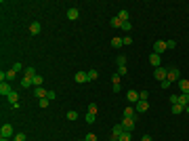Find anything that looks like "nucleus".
I'll use <instances>...</instances> for the list:
<instances>
[{"label": "nucleus", "instance_id": "nucleus-1", "mask_svg": "<svg viewBox=\"0 0 189 141\" xmlns=\"http://www.w3.org/2000/svg\"><path fill=\"white\" fill-rule=\"evenodd\" d=\"M166 80L172 84V82H179L181 80V72H179V68H170L168 70V74H166Z\"/></svg>", "mask_w": 189, "mask_h": 141}, {"label": "nucleus", "instance_id": "nucleus-2", "mask_svg": "<svg viewBox=\"0 0 189 141\" xmlns=\"http://www.w3.org/2000/svg\"><path fill=\"white\" fill-rule=\"evenodd\" d=\"M137 120H139V114L134 116V118H122V127H124V131H130L133 133V128H134V124H137Z\"/></svg>", "mask_w": 189, "mask_h": 141}, {"label": "nucleus", "instance_id": "nucleus-3", "mask_svg": "<svg viewBox=\"0 0 189 141\" xmlns=\"http://www.w3.org/2000/svg\"><path fill=\"white\" fill-rule=\"evenodd\" d=\"M0 137H15V128L13 124H2V128H0Z\"/></svg>", "mask_w": 189, "mask_h": 141}, {"label": "nucleus", "instance_id": "nucleus-4", "mask_svg": "<svg viewBox=\"0 0 189 141\" xmlns=\"http://www.w3.org/2000/svg\"><path fill=\"white\" fill-rule=\"evenodd\" d=\"M166 74H168V70L166 68H155V72H154V78L158 80V82H162V80H166Z\"/></svg>", "mask_w": 189, "mask_h": 141}, {"label": "nucleus", "instance_id": "nucleus-5", "mask_svg": "<svg viewBox=\"0 0 189 141\" xmlns=\"http://www.w3.org/2000/svg\"><path fill=\"white\" fill-rule=\"evenodd\" d=\"M164 51H168V49H166V40H155V42H154V53L162 55Z\"/></svg>", "mask_w": 189, "mask_h": 141}, {"label": "nucleus", "instance_id": "nucleus-6", "mask_svg": "<svg viewBox=\"0 0 189 141\" xmlns=\"http://www.w3.org/2000/svg\"><path fill=\"white\" fill-rule=\"evenodd\" d=\"M7 99H8V103H11V106H13L15 110H17V107H21V106H19V93H17V91H13Z\"/></svg>", "mask_w": 189, "mask_h": 141}, {"label": "nucleus", "instance_id": "nucleus-7", "mask_svg": "<svg viewBox=\"0 0 189 141\" xmlns=\"http://www.w3.org/2000/svg\"><path fill=\"white\" fill-rule=\"evenodd\" d=\"M134 110H137V114H145L147 110H149V103H147V101H137V103H134Z\"/></svg>", "mask_w": 189, "mask_h": 141}, {"label": "nucleus", "instance_id": "nucleus-8", "mask_svg": "<svg viewBox=\"0 0 189 141\" xmlns=\"http://www.w3.org/2000/svg\"><path fill=\"white\" fill-rule=\"evenodd\" d=\"M78 84H84V82H88V72H76V76H74Z\"/></svg>", "mask_w": 189, "mask_h": 141}, {"label": "nucleus", "instance_id": "nucleus-9", "mask_svg": "<svg viewBox=\"0 0 189 141\" xmlns=\"http://www.w3.org/2000/svg\"><path fill=\"white\" fill-rule=\"evenodd\" d=\"M122 133H124V127H122V124H116V127L112 128V141H118Z\"/></svg>", "mask_w": 189, "mask_h": 141}, {"label": "nucleus", "instance_id": "nucleus-10", "mask_svg": "<svg viewBox=\"0 0 189 141\" xmlns=\"http://www.w3.org/2000/svg\"><path fill=\"white\" fill-rule=\"evenodd\" d=\"M11 93H13V89H11L8 82H0V95H2V97H8Z\"/></svg>", "mask_w": 189, "mask_h": 141}, {"label": "nucleus", "instance_id": "nucleus-11", "mask_svg": "<svg viewBox=\"0 0 189 141\" xmlns=\"http://www.w3.org/2000/svg\"><path fill=\"white\" fill-rule=\"evenodd\" d=\"M160 61H162V55H158V53H151V55H149V63L154 65V70L160 68Z\"/></svg>", "mask_w": 189, "mask_h": 141}, {"label": "nucleus", "instance_id": "nucleus-12", "mask_svg": "<svg viewBox=\"0 0 189 141\" xmlns=\"http://www.w3.org/2000/svg\"><path fill=\"white\" fill-rule=\"evenodd\" d=\"M40 32H42V25H40V23H38V21L29 23V34H32V36H38V34H40Z\"/></svg>", "mask_w": 189, "mask_h": 141}, {"label": "nucleus", "instance_id": "nucleus-13", "mask_svg": "<svg viewBox=\"0 0 189 141\" xmlns=\"http://www.w3.org/2000/svg\"><path fill=\"white\" fill-rule=\"evenodd\" d=\"M78 17H80V11H78L76 7H71L70 11H67V19H70V21H76Z\"/></svg>", "mask_w": 189, "mask_h": 141}, {"label": "nucleus", "instance_id": "nucleus-14", "mask_svg": "<svg viewBox=\"0 0 189 141\" xmlns=\"http://www.w3.org/2000/svg\"><path fill=\"white\" fill-rule=\"evenodd\" d=\"M34 95H36V99H46L49 91H46V89H42V86H38V89H34Z\"/></svg>", "mask_w": 189, "mask_h": 141}, {"label": "nucleus", "instance_id": "nucleus-15", "mask_svg": "<svg viewBox=\"0 0 189 141\" xmlns=\"http://www.w3.org/2000/svg\"><path fill=\"white\" fill-rule=\"evenodd\" d=\"M126 99H128L130 103H137V101H139V91H128L126 93Z\"/></svg>", "mask_w": 189, "mask_h": 141}, {"label": "nucleus", "instance_id": "nucleus-16", "mask_svg": "<svg viewBox=\"0 0 189 141\" xmlns=\"http://www.w3.org/2000/svg\"><path fill=\"white\" fill-rule=\"evenodd\" d=\"M179 89H181V93H185V95H189V80H179Z\"/></svg>", "mask_w": 189, "mask_h": 141}, {"label": "nucleus", "instance_id": "nucleus-17", "mask_svg": "<svg viewBox=\"0 0 189 141\" xmlns=\"http://www.w3.org/2000/svg\"><path fill=\"white\" fill-rule=\"evenodd\" d=\"M122 44H124V42H122V38H120V36H113V38H112V46H113V49H122Z\"/></svg>", "mask_w": 189, "mask_h": 141}, {"label": "nucleus", "instance_id": "nucleus-18", "mask_svg": "<svg viewBox=\"0 0 189 141\" xmlns=\"http://www.w3.org/2000/svg\"><path fill=\"white\" fill-rule=\"evenodd\" d=\"M134 116H137L134 107H124V118H134Z\"/></svg>", "mask_w": 189, "mask_h": 141}, {"label": "nucleus", "instance_id": "nucleus-19", "mask_svg": "<svg viewBox=\"0 0 189 141\" xmlns=\"http://www.w3.org/2000/svg\"><path fill=\"white\" fill-rule=\"evenodd\" d=\"M179 103H181L183 107H187V106H189V95H185V93H181V95H179Z\"/></svg>", "mask_w": 189, "mask_h": 141}, {"label": "nucleus", "instance_id": "nucleus-20", "mask_svg": "<svg viewBox=\"0 0 189 141\" xmlns=\"http://www.w3.org/2000/svg\"><path fill=\"white\" fill-rule=\"evenodd\" d=\"M32 82H34V89H38V86H42V82H44V78H42L40 74H36V76L32 78Z\"/></svg>", "mask_w": 189, "mask_h": 141}, {"label": "nucleus", "instance_id": "nucleus-21", "mask_svg": "<svg viewBox=\"0 0 189 141\" xmlns=\"http://www.w3.org/2000/svg\"><path fill=\"white\" fill-rule=\"evenodd\" d=\"M23 76H25V78H34L36 76V70H34V68H25V70H23Z\"/></svg>", "mask_w": 189, "mask_h": 141}, {"label": "nucleus", "instance_id": "nucleus-22", "mask_svg": "<svg viewBox=\"0 0 189 141\" xmlns=\"http://www.w3.org/2000/svg\"><path fill=\"white\" fill-rule=\"evenodd\" d=\"M170 110H172V114H175V116H176V114H181V112H185V107H183L181 103H175V106L170 107Z\"/></svg>", "mask_w": 189, "mask_h": 141}, {"label": "nucleus", "instance_id": "nucleus-23", "mask_svg": "<svg viewBox=\"0 0 189 141\" xmlns=\"http://www.w3.org/2000/svg\"><path fill=\"white\" fill-rule=\"evenodd\" d=\"M21 86H23V89H29V86H34L32 78H25V76H23V80H21Z\"/></svg>", "mask_w": 189, "mask_h": 141}, {"label": "nucleus", "instance_id": "nucleus-24", "mask_svg": "<svg viewBox=\"0 0 189 141\" xmlns=\"http://www.w3.org/2000/svg\"><path fill=\"white\" fill-rule=\"evenodd\" d=\"M133 139V135H130V131H124V133L120 135V139L118 141H130Z\"/></svg>", "mask_w": 189, "mask_h": 141}, {"label": "nucleus", "instance_id": "nucleus-25", "mask_svg": "<svg viewBox=\"0 0 189 141\" xmlns=\"http://www.w3.org/2000/svg\"><path fill=\"white\" fill-rule=\"evenodd\" d=\"M15 78H17V72H15L13 68H11V70L7 72V82H11V80H15Z\"/></svg>", "mask_w": 189, "mask_h": 141}, {"label": "nucleus", "instance_id": "nucleus-26", "mask_svg": "<svg viewBox=\"0 0 189 141\" xmlns=\"http://www.w3.org/2000/svg\"><path fill=\"white\" fill-rule=\"evenodd\" d=\"M97 78H99V72H97V70H88V82L97 80Z\"/></svg>", "mask_w": 189, "mask_h": 141}, {"label": "nucleus", "instance_id": "nucleus-27", "mask_svg": "<svg viewBox=\"0 0 189 141\" xmlns=\"http://www.w3.org/2000/svg\"><path fill=\"white\" fill-rule=\"evenodd\" d=\"M128 17H130V15H128V11H120V13H118V19H120V21H128Z\"/></svg>", "mask_w": 189, "mask_h": 141}, {"label": "nucleus", "instance_id": "nucleus-28", "mask_svg": "<svg viewBox=\"0 0 189 141\" xmlns=\"http://www.w3.org/2000/svg\"><path fill=\"white\" fill-rule=\"evenodd\" d=\"M116 63H118V68L126 65V57H124V55H118V57H116Z\"/></svg>", "mask_w": 189, "mask_h": 141}, {"label": "nucleus", "instance_id": "nucleus-29", "mask_svg": "<svg viewBox=\"0 0 189 141\" xmlns=\"http://www.w3.org/2000/svg\"><path fill=\"white\" fill-rule=\"evenodd\" d=\"M13 141H28V137H25V133H15Z\"/></svg>", "mask_w": 189, "mask_h": 141}, {"label": "nucleus", "instance_id": "nucleus-30", "mask_svg": "<svg viewBox=\"0 0 189 141\" xmlns=\"http://www.w3.org/2000/svg\"><path fill=\"white\" fill-rule=\"evenodd\" d=\"M95 120H97V114H88L86 112V124H92Z\"/></svg>", "mask_w": 189, "mask_h": 141}, {"label": "nucleus", "instance_id": "nucleus-31", "mask_svg": "<svg viewBox=\"0 0 189 141\" xmlns=\"http://www.w3.org/2000/svg\"><path fill=\"white\" fill-rule=\"evenodd\" d=\"M109 23H112L113 28H122V23H124V21H120V19H118V15H116V17H113V19H112Z\"/></svg>", "mask_w": 189, "mask_h": 141}, {"label": "nucleus", "instance_id": "nucleus-32", "mask_svg": "<svg viewBox=\"0 0 189 141\" xmlns=\"http://www.w3.org/2000/svg\"><path fill=\"white\" fill-rule=\"evenodd\" d=\"M67 120H71V122H74V120H78V112H76V110L67 112Z\"/></svg>", "mask_w": 189, "mask_h": 141}, {"label": "nucleus", "instance_id": "nucleus-33", "mask_svg": "<svg viewBox=\"0 0 189 141\" xmlns=\"http://www.w3.org/2000/svg\"><path fill=\"white\" fill-rule=\"evenodd\" d=\"M97 110H99L97 103H88V114H97Z\"/></svg>", "mask_w": 189, "mask_h": 141}, {"label": "nucleus", "instance_id": "nucleus-34", "mask_svg": "<svg viewBox=\"0 0 189 141\" xmlns=\"http://www.w3.org/2000/svg\"><path fill=\"white\" fill-rule=\"evenodd\" d=\"M147 97H149V91H139V99L141 101H147Z\"/></svg>", "mask_w": 189, "mask_h": 141}, {"label": "nucleus", "instance_id": "nucleus-35", "mask_svg": "<svg viewBox=\"0 0 189 141\" xmlns=\"http://www.w3.org/2000/svg\"><path fill=\"white\" fill-rule=\"evenodd\" d=\"M122 30H124V32H130V30H133V23H130V21H124V23H122Z\"/></svg>", "mask_w": 189, "mask_h": 141}, {"label": "nucleus", "instance_id": "nucleus-36", "mask_svg": "<svg viewBox=\"0 0 189 141\" xmlns=\"http://www.w3.org/2000/svg\"><path fill=\"white\" fill-rule=\"evenodd\" d=\"M49 103H50L49 99H38V106L40 107H49Z\"/></svg>", "mask_w": 189, "mask_h": 141}, {"label": "nucleus", "instance_id": "nucleus-37", "mask_svg": "<svg viewBox=\"0 0 189 141\" xmlns=\"http://www.w3.org/2000/svg\"><path fill=\"white\" fill-rule=\"evenodd\" d=\"M166 49H176V40H166Z\"/></svg>", "mask_w": 189, "mask_h": 141}, {"label": "nucleus", "instance_id": "nucleus-38", "mask_svg": "<svg viewBox=\"0 0 189 141\" xmlns=\"http://www.w3.org/2000/svg\"><path fill=\"white\" fill-rule=\"evenodd\" d=\"M84 141H97V135H95V133H88L86 137H84Z\"/></svg>", "mask_w": 189, "mask_h": 141}, {"label": "nucleus", "instance_id": "nucleus-39", "mask_svg": "<svg viewBox=\"0 0 189 141\" xmlns=\"http://www.w3.org/2000/svg\"><path fill=\"white\" fill-rule=\"evenodd\" d=\"M120 78H122L120 74H113L112 76V84H120Z\"/></svg>", "mask_w": 189, "mask_h": 141}, {"label": "nucleus", "instance_id": "nucleus-40", "mask_svg": "<svg viewBox=\"0 0 189 141\" xmlns=\"http://www.w3.org/2000/svg\"><path fill=\"white\" fill-rule=\"evenodd\" d=\"M122 42H124V44H133L134 40H133V36H124V38H122Z\"/></svg>", "mask_w": 189, "mask_h": 141}, {"label": "nucleus", "instance_id": "nucleus-41", "mask_svg": "<svg viewBox=\"0 0 189 141\" xmlns=\"http://www.w3.org/2000/svg\"><path fill=\"white\" fill-rule=\"evenodd\" d=\"M46 99H49V101H55V99H57L55 91H49V95H46Z\"/></svg>", "mask_w": 189, "mask_h": 141}, {"label": "nucleus", "instance_id": "nucleus-42", "mask_svg": "<svg viewBox=\"0 0 189 141\" xmlns=\"http://www.w3.org/2000/svg\"><path fill=\"white\" fill-rule=\"evenodd\" d=\"M175 103H179V95H170V106H175Z\"/></svg>", "mask_w": 189, "mask_h": 141}, {"label": "nucleus", "instance_id": "nucleus-43", "mask_svg": "<svg viewBox=\"0 0 189 141\" xmlns=\"http://www.w3.org/2000/svg\"><path fill=\"white\" fill-rule=\"evenodd\" d=\"M126 72H128V70H126V65H122V68H118V74H120V76H124Z\"/></svg>", "mask_w": 189, "mask_h": 141}, {"label": "nucleus", "instance_id": "nucleus-44", "mask_svg": "<svg viewBox=\"0 0 189 141\" xmlns=\"http://www.w3.org/2000/svg\"><path fill=\"white\" fill-rule=\"evenodd\" d=\"M13 70L19 74V72H21V63H13Z\"/></svg>", "mask_w": 189, "mask_h": 141}, {"label": "nucleus", "instance_id": "nucleus-45", "mask_svg": "<svg viewBox=\"0 0 189 141\" xmlns=\"http://www.w3.org/2000/svg\"><path fill=\"white\" fill-rule=\"evenodd\" d=\"M160 84H162V89H168V86H170V82H168V80H162Z\"/></svg>", "mask_w": 189, "mask_h": 141}, {"label": "nucleus", "instance_id": "nucleus-46", "mask_svg": "<svg viewBox=\"0 0 189 141\" xmlns=\"http://www.w3.org/2000/svg\"><path fill=\"white\" fill-rule=\"evenodd\" d=\"M141 141H154V139H151V135H143V139Z\"/></svg>", "mask_w": 189, "mask_h": 141}, {"label": "nucleus", "instance_id": "nucleus-47", "mask_svg": "<svg viewBox=\"0 0 189 141\" xmlns=\"http://www.w3.org/2000/svg\"><path fill=\"white\" fill-rule=\"evenodd\" d=\"M0 141H11V139H8V137H0Z\"/></svg>", "mask_w": 189, "mask_h": 141}, {"label": "nucleus", "instance_id": "nucleus-48", "mask_svg": "<svg viewBox=\"0 0 189 141\" xmlns=\"http://www.w3.org/2000/svg\"><path fill=\"white\" fill-rule=\"evenodd\" d=\"M185 112H187V114H189V106H187V107H185Z\"/></svg>", "mask_w": 189, "mask_h": 141}]
</instances>
